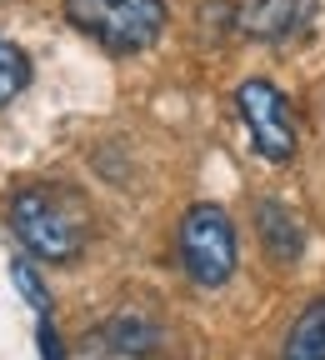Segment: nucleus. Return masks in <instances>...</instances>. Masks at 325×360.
<instances>
[{
  "label": "nucleus",
  "mask_w": 325,
  "mask_h": 360,
  "mask_svg": "<svg viewBox=\"0 0 325 360\" xmlns=\"http://www.w3.org/2000/svg\"><path fill=\"white\" fill-rule=\"evenodd\" d=\"M25 85H30V60H25V51H20V45H11V40H0V105L15 101Z\"/></svg>",
  "instance_id": "6e6552de"
},
{
  "label": "nucleus",
  "mask_w": 325,
  "mask_h": 360,
  "mask_svg": "<svg viewBox=\"0 0 325 360\" xmlns=\"http://www.w3.org/2000/svg\"><path fill=\"white\" fill-rule=\"evenodd\" d=\"M315 15V0H250L241 11V30L255 40H291Z\"/></svg>",
  "instance_id": "39448f33"
},
{
  "label": "nucleus",
  "mask_w": 325,
  "mask_h": 360,
  "mask_svg": "<svg viewBox=\"0 0 325 360\" xmlns=\"http://www.w3.org/2000/svg\"><path fill=\"white\" fill-rule=\"evenodd\" d=\"M11 281H15V285H20V295H25V300H30V305H35V310L45 315V305H51V295H45L40 276H35V270H30L25 260H15V265H11Z\"/></svg>",
  "instance_id": "1a4fd4ad"
},
{
  "label": "nucleus",
  "mask_w": 325,
  "mask_h": 360,
  "mask_svg": "<svg viewBox=\"0 0 325 360\" xmlns=\"http://www.w3.org/2000/svg\"><path fill=\"white\" fill-rule=\"evenodd\" d=\"M236 225L220 205H191L180 220V265L196 285H225L236 276Z\"/></svg>",
  "instance_id": "7ed1b4c3"
},
{
  "label": "nucleus",
  "mask_w": 325,
  "mask_h": 360,
  "mask_svg": "<svg viewBox=\"0 0 325 360\" xmlns=\"http://www.w3.org/2000/svg\"><path fill=\"white\" fill-rule=\"evenodd\" d=\"M286 360H325V295L295 315L286 335Z\"/></svg>",
  "instance_id": "0eeeda50"
},
{
  "label": "nucleus",
  "mask_w": 325,
  "mask_h": 360,
  "mask_svg": "<svg viewBox=\"0 0 325 360\" xmlns=\"http://www.w3.org/2000/svg\"><path fill=\"white\" fill-rule=\"evenodd\" d=\"M85 205L60 186H25L11 195V225L30 255L40 260H75L85 250Z\"/></svg>",
  "instance_id": "f257e3e1"
},
{
  "label": "nucleus",
  "mask_w": 325,
  "mask_h": 360,
  "mask_svg": "<svg viewBox=\"0 0 325 360\" xmlns=\"http://www.w3.org/2000/svg\"><path fill=\"white\" fill-rule=\"evenodd\" d=\"M236 105H241V120L250 130V146L265 160H291L295 155V135H300L295 130V110L270 80H246L236 90Z\"/></svg>",
  "instance_id": "20e7f679"
},
{
  "label": "nucleus",
  "mask_w": 325,
  "mask_h": 360,
  "mask_svg": "<svg viewBox=\"0 0 325 360\" xmlns=\"http://www.w3.org/2000/svg\"><path fill=\"white\" fill-rule=\"evenodd\" d=\"M255 225H260V240H265V250H270L275 260H295V255L305 250V231H300V220H295L291 205L260 200V205H255Z\"/></svg>",
  "instance_id": "423d86ee"
},
{
  "label": "nucleus",
  "mask_w": 325,
  "mask_h": 360,
  "mask_svg": "<svg viewBox=\"0 0 325 360\" xmlns=\"http://www.w3.org/2000/svg\"><path fill=\"white\" fill-rule=\"evenodd\" d=\"M40 355H45V360H65L60 335H56V326H51V321H40Z\"/></svg>",
  "instance_id": "9d476101"
},
{
  "label": "nucleus",
  "mask_w": 325,
  "mask_h": 360,
  "mask_svg": "<svg viewBox=\"0 0 325 360\" xmlns=\"http://www.w3.org/2000/svg\"><path fill=\"white\" fill-rule=\"evenodd\" d=\"M65 20L115 56H135L160 40L165 0H65Z\"/></svg>",
  "instance_id": "f03ea898"
}]
</instances>
